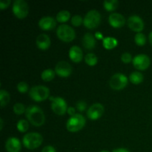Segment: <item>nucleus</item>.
<instances>
[{"label":"nucleus","instance_id":"nucleus-7","mask_svg":"<svg viewBox=\"0 0 152 152\" xmlns=\"http://www.w3.org/2000/svg\"><path fill=\"white\" fill-rule=\"evenodd\" d=\"M13 12L18 19H25L29 13L28 3L24 0H16L13 4Z\"/></svg>","mask_w":152,"mask_h":152},{"label":"nucleus","instance_id":"nucleus-8","mask_svg":"<svg viewBox=\"0 0 152 152\" xmlns=\"http://www.w3.org/2000/svg\"><path fill=\"white\" fill-rule=\"evenodd\" d=\"M129 83V80H128L127 77L123 74H115L111 77V80H110L109 85L111 88L114 90L116 91H120L123 90L125 87L128 85Z\"/></svg>","mask_w":152,"mask_h":152},{"label":"nucleus","instance_id":"nucleus-30","mask_svg":"<svg viewBox=\"0 0 152 152\" xmlns=\"http://www.w3.org/2000/svg\"><path fill=\"white\" fill-rule=\"evenodd\" d=\"M83 17H82L81 16H80V15H75V16H74L71 18V24H72L74 26H80V25L83 24Z\"/></svg>","mask_w":152,"mask_h":152},{"label":"nucleus","instance_id":"nucleus-11","mask_svg":"<svg viewBox=\"0 0 152 152\" xmlns=\"http://www.w3.org/2000/svg\"><path fill=\"white\" fill-rule=\"evenodd\" d=\"M55 72L61 77H68L72 73V67L66 61H60L55 67Z\"/></svg>","mask_w":152,"mask_h":152},{"label":"nucleus","instance_id":"nucleus-10","mask_svg":"<svg viewBox=\"0 0 152 152\" xmlns=\"http://www.w3.org/2000/svg\"><path fill=\"white\" fill-rule=\"evenodd\" d=\"M51 109L56 114L64 115L68 110V105L65 99L62 97H56L51 102Z\"/></svg>","mask_w":152,"mask_h":152},{"label":"nucleus","instance_id":"nucleus-21","mask_svg":"<svg viewBox=\"0 0 152 152\" xmlns=\"http://www.w3.org/2000/svg\"><path fill=\"white\" fill-rule=\"evenodd\" d=\"M131 83L134 85H139L143 81V75L139 71H134L129 76Z\"/></svg>","mask_w":152,"mask_h":152},{"label":"nucleus","instance_id":"nucleus-34","mask_svg":"<svg viewBox=\"0 0 152 152\" xmlns=\"http://www.w3.org/2000/svg\"><path fill=\"white\" fill-rule=\"evenodd\" d=\"M11 3L10 0H1L0 1V9L4 10V9L7 8L10 4Z\"/></svg>","mask_w":152,"mask_h":152},{"label":"nucleus","instance_id":"nucleus-33","mask_svg":"<svg viewBox=\"0 0 152 152\" xmlns=\"http://www.w3.org/2000/svg\"><path fill=\"white\" fill-rule=\"evenodd\" d=\"M87 104L85 101H79L77 103V108L80 111H83L86 109Z\"/></svg>","mask_w":152,"mask_h":152},{"label":"nucleus","instance_id":"nucleus-37","mask_svg":"<svg viewBox=\"0 0 152 152\" xmlns=\"http://www.w3.org/2000/svg\"><path fill=\"white\" fill-rule=\"evenodd\" d=\"M112 152H130L128 149L124 148H116V149L113 150Z\"/></svg>","mask_w":152,"mask_h":152},{"label":"nucleus","instance_id":"nucleus-2","mask_svg":"<svg viewBox=\"0 0 152 152\" xmlns=\"http://www.w3.org/2000/svg\"><path fill=\"white\" fill-rule=\"evenodd\" d=\"M43 142V137L40 134L37 132H31L24 136L22 142L25 148L34 150L39 148Z\"/></svg>","mask_w":152,"mask_h":152},{"label":"nucleus","instance_id":"nucleus-16","mask_svg":"<svg viewBox=\"0 0 152 152\" xmlns=\"http://www.w3.org/2000/svg\"><path fill=\"white\" fill-rule=\"evenodd\" d=\"M22 145L19 139L16 137H10L5 142V149L7 152H19Z\"/></svg>","mask_w":152,"mask_h":152},{"label":"nucleus","instance_id":"nucleus-5","mask_svg":"<svg viewBox=\"0 0 152 152\" xmlns=\"http://www.w3.org/2000/svg\"><path fill=\"white\" fill-rule=\"evenodd\" d=\"M50 91L48 87L44 86H37L31 88L29 91V96L36 102H42L48 98Z\"/></svg>","mask_w":152,"mask_h":152},{"label":"nucleus","instance_id":"nucleus-27","mask_svg":"<svg viewBox=\"0 0 152 152\" xmlns=\"http://www.w3.org/2000/svg\"><path fill=\"white\" fill-rule=\"evenodd\" d=\"M16 128L22 133L26 132L29 129V123L25 120H20L17 123Z\"/></svg>","mask_w":152,"mask_h":152},{"label":"nucleus","instance_id":"nucleus-12","mask_svg":"<svg viewBox=\"0 0 152 152\" xmlns=\"http://www.w3.org/2000/svg\"><path fill=\"white\" fill-rule=\"evenodd\" d=\"M104 113V107L100 103L93 104L87 111V116L90 120H96L100 118Z\"/></svg>","mask_w":152,"mask_h":152},{"label":"nucleus","instance_id":"nucleus-1","mask_svg":"<svg viewBox=\"0 0 152 152\" xmlns=\"http://www.w3.org/2000/svg\"><path fill=\"white\" fill-rule=\"evenodd\" d=\"M25 115L28 121L34 126H42L45 121L44 112L37 105H31L26 108Z\"/></svg>","mask_w":152,"mask_h":152},{"label":"nucleus","instance_id":"nucleus-15","mask_svg":"<svg viewBox=\"0 0 152 152\" xmlns=\"http://www.w3.org/2000/svg\"><path fill=\"white\" fill-rule=\"evenodd\" d=\"M56 25V21L51 16H44L39 21V26L43 31H51Z\"/></svg>","mask_w":152,"mask_h":152},{"label":"nucleus","instance_id":"nucleus-18","mask_svg":"<svg viewBox=\"0 0 152 152\" xmlns=\"http://www.w3.org/2000/svg\"><path fill=\"white\" fill-rule=\"evenodd\" d=\"M69 57L74 62H81L83 58V50L79 46H72L69 50Z\"/></svg>","mask_w":152,"mask_h":152},{"label":"nucleus","instance_id":"nucleus-28","mask_svg":"<svg viewBox=\"0 0 152 152\" xmlns=\"http://www.w3.org/2000/svg\"><path fill=\"white\" fill-rule=\"evenodd\" d=\"M134 42L137 45H144L146 43V37L142 33H137L134 37Z\"/></svg>","mask_w":152,"mask_h":152},{"label":"nucleus","instance_id":"nucleus-22","mask_svg":"<svg viewBox=\"0 0 152 152\" xmlns=\"http://www.w3.org/2000/svg\"><path fill=\"white\" fill-rule=\"evenodd\" d=\"M103 5L107 11H114L118 7L119 1L117 0H105L103 2Z\"/></svg>","mask_w":152,"mask_h":152},{"label":"nucleus","instance_id":"nucleus-17","mask_svg":"<svg viewBox=\"0 0 152 152\" xmlns=\"http://www.w3.org/2000/svg\"><path fill=\"white\" fill-rule=\"evenodd\" d=\"M36 44L40 50H47L50 45V39L46 34H40L37 37Z\"/></svg>","mask_w":152,"mask_h":152},{"label":"nucleus","instance_id":"nucleus-32","mask_svg":"<svg viewBox=\"0 0 152 152\" xmlns=\"http://www.w3.org/2000/svg\"><path fill=\"white\" fill-rule=\"evenodd\" d=\"M121 60L122 62H124V63L128 64L129 63V62H132L133 59H132V55L129 53H128V52H126V53H123V55L121 56Z\"/></svg>","mask_w":152,"mask_h":152},{"label":"nucleus","instance_id":"nucleus-6","mask_svg":"<svg viewBox=\"0 0 152 152\" xmlns=\"http://www.w3.org/2000/svg\"><path fill=\"white\" fill-rule=\"evenodd\" d=\"M101 15L96 10H91L88 12L83 19V25L88 29H94L99 25Z\"/></svg>","mask_w":152,"mask_h":152},{"label":"nucleus","instance_id":"nucleus-9","mask_svg":"<svg viewBox=\"0 0 152 152\" xmlns=\"http://www.w3.org/2000/svg\"><path fill=\"white\" fill-rule=\"evenodd\" d=\"M132 62H133L134 67L136 69L139 70V71H144L150 66L151 60L146 54L141 53V54H138L134 56Z\"/></svg>","mask_w":152,"mask_h":152},{"label":"nucleus","instance_id":"nucleus-41","mask_svg":"<svg viewBox=\"0 0 152 152\" xmlns=\"http://www.w3.org/2000/svg\"><path fill=\"white\" fill-rule=\"evenodd\" d=\"M100 152H109V151H106V150H103V151H101Z\"/></svg>","mask_w":152,"mask_h":152},{"label":"nucleus","instance_id":"nucleus-3","mask_svg":"<svg viewBox=\"0 0 152 152\" xmlns=\"http://www.w3.org/2000/svg\"><path fill=\"white\" fill-rule=\"evenodd\" d=\"M86 120L80 114H76L68 119L66 123V128L70 132H80L85 126Z\"/></svg>","mask_w":152,"mask_h":152},{"label":"nucleus","instance_id":"nucleus-13","mask_svg":"<svg viewBox=\"0 0 152 152\" xmlns=\"http://www.w3.org/2000/svg\"><path fill=\"white\" fill-rule=\"evenodd\" d=\"M128 25L132 31L137 33H140L144 28L143 20L137 15H134L129 18Z\"/></svg>","mask_w":152,"mask_h":152},{"label":"nucleus","instance_id":"nucleus-36","mask_svg":"<svg viewBox=\"0 0 152 152\" xmlns=\"http://www.w3.org/2000/svg\"><path fill=\"white\" fill-rule=\"evenodd\" d=\"M67 112H68V114H69L70 116H71V117H72V116L75 115L76 114V110L74 107H69V108H68Z\"/></svg>","mask_w":152,"mask_h":152},{"label":"nucleus","instance_id":"nucleus-24","mask_svg":"<svg viewBox=\"0 0 152 152\" xmlns=\"http://www.w3.org/2000/svg\"><path fill=\"white\" fill-rule=\"evenodd\" d=\"M10 99V96L8 92L7 91L4 90V89H1L0 91V104H1V108H3V107H4L6 105L8 104Z\"/></svg>","mask_w":152,"mask_h":152},{"label":"nucleus","instance_id":"nucleus-19","mask_svg":"<svg viewBox=\"0 0 152 152\" xmlns=\"http://www.w3.org/2000/svg\"><path fill=\"white\" fill-rule=\"evenodd\" d=\"M83 45L88 50H92L96 45V39L94 36L91 33H87L83 38Z\"/></svg>","mask_w":152,"mask_h":152},{"label":"nucleus","instance_id":"nucleus-40","mask_svg":"<svg viewBox=\"0 0 152 152\" xmlns=\"http://www.w3.org/2000/svg\"><path fill=\"white\" fill-rule=\"evenodd\" d=\"M0 122H1V125H0V129H1V130H2V128H3V120H2V118L0 119Z\"/></svg>","mask_w":152,"mask_h":152},{"label":"nucleus","instance_id":"nucleus-38","mask_svg":"<svg viewBox=\"0 0 152 152\" xmlns=\"http://www.w3.org/2000/svg\"><path fill=\"white\" fill-rule=\"evenodd\" d=\"M102 34H101L100 32H96V34H95V38L98 39H102Z\"/></svg>","mask_w":152,"mask_h":152},{"label":"nucleus","instance_id":"nucleus-14","mask_svg":"<svg viewBox=\"0 0 152 152\" xmlns=\"http://www.w3.org/2000/svg\"><path fill=\"white\" fill-rule=\"evenodd\" d=\"M108 22L113 28H118L124 26L126 24V19L122 14L118 13H112L108 17Z\"/></svg>","mask_w":152,"mask_h":152},{"label":"nucleus","instance_id":"nucleus-25","mask_svg":"<svg viewBox=\"0 0 152 152\" xmlns=\"http://www.w3.org/2000/svg\"><path fill=\"white\" fill-rule=\"evenodd\" d=\"M55 71H53V70L50 69H45L42 71L41 74V77L44 81L45 82H49L51 81L52 80H53L55 77Z\"/></svg>","mask_w":152,"mask_h":152},{"label":"nucleus","instance_id":"nucleus-4","mask_svg":"<svg viewBox=\"0 0 152 152\" xmlns=\"http://www.w3.org/2000/svg\"><path fill=\"white\" fill-rule=\"evenodd\" d=\"M56 35L58 38L65 42H70L76 37L75 31L71 26L65 24L59 25L56 30Z\"/></svg>","mask_w":152,"mask_h":152},{"label":"nucleus","instance_id":"nucleus-26","mask_svg":"<svg viewBox=\"0 0 152 152\" xmlns=\"http://www.w3.org/2000/svg\"><path fill=\"white\" fill-rule=\"evenodd\" d=\"M85 61H86V64L88 65L89 66H94L97 63V57L95 54L94 53H88L86 56H85Z\"/></svg>","mask_w":152,"mask_h":152},{"label":"nucleus","instance_id":"nucleus-39","mask_svg":"<svg viewBox=\"0 0 152 152\" xmlns=\"http://www.w3.org/2000/svg\"><path fill=\"white\" fill-rule=\"evenodd\" d=\"M148 39H149L150 43H151V45H152V31L149 34V36H148Z\"/></svg>","mask_w":152,"mask_h":152},{"label":"nucleus","instance_id":"nucleus-23","mask_svg":"<svg viewBox=\"0 0 152 152\" xmlns=\"http://www.w3.org/2000/svg\"><path fill=\"white\" fill-rule=\"evenodd\" d=\"M70 17H71V13H70L68 10H61L56 15V21L61 22V23H63V22H65L69 20Z\"/></svg>","mask_w":152,"mask_h":152},{"label":"nucleus","instance_id":"nucleus-20","mask_svg":"<svg viewBox=\"0 0 152 152\" xmlns=\"http://www.w3.org/2000/svg\"><path fill=\"white\" fill-rule=\"evenodd\" d=\"M118 42L114 37H105L103 39V42H102V45L103 47L107 50H111V49L117 47Z\"/></svg>","mask_w":152,"mask_h":152},{"label":"nucleus","instance_id":"nucleus-35","mask_svg":"<svg viewBox=\"0 0 152 152\" xmlns=\"http://www.w3.org/2000/svg\"><path fill=\"white\" fill-rule=\"evenodd\" d=\"M42 152H56V150L51 145H47L42 148Z\"/></svg>","mask_w":152,"mask_h":152},{"label":"nucleus","instance_id":"nucleus-31","mask_svg":"<svg viewBox=\"0 0 152 152\" xmlns=\"http://www.w3.org/2000/svg\"><path fill=\"white\" fill-rule=\"evenodd\" d=\"M16 88L20 93H25L28 91V85L25 82H20L18 83Z\"/></svg>","mask_w":152,"mask_h":152},{"label":"nucleus","instance_id":"nucleus-29","mask_svg":"<svg viewBox=\"0 0 152 152\" xmlns=\"http://www.w3.org/2000/svg\"><path fill=\"white\" fill-rule=\"evenodd\" d=\"M13 111L16 114L18 115H21V114H24L26 111L25 108V105L22 103H16L13 105Z\"/></svg>","mask_w":152,"mask_h":152}]
</instances>
